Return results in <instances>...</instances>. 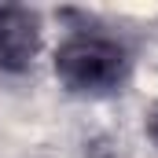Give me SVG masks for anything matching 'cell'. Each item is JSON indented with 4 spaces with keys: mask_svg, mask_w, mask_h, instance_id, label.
Returning a JSON list of instances; mask_svg holds the SVG:
<instances>
[{
    "mask_svg": "<svg viewBox=\"0 0 158 158\" xmlns=\"http://www.w3.org/2000/svg\"><path fill=\"white\" fill-rule=\"evenodd\" d=\"M147 132H151V140L158 143V107L151 110V118H147Z\"/></svg>",
    "mask_w": 158,
    "mask_h": 158,
    "instance_id": "3",
    "label": "cell"
},
{
    "mask_svg": "<svg viewBox=\"0 0 158 158\" xmlns=\"http://www.w3.org/2000/svg\"><path fill=\"white\" fill-rule=\"evenodd\" d=\"M55 77L77 96H114L132 74V55L114 33L74 30L55 48Z\"/></svg>",
    "mask_w": 158,
    "mask_h": 158,
    "instance_id": "1",
    "label": "cell"
},
{
    "mask_svg": "<svg viewBox=\"0 0 158 158\" xmlns=\"http://www.w3.org/2000/svg\"><path fill=\"white\" fill-rule=\"evenodd\" d=\"M37 15L22 7H0V70H26L37 55Z\"/></svg>",
    "mask_w": 158,
    "mask_h": 158,
    "instance_id": "2",
    "label": "cell"
}]
</instances>
